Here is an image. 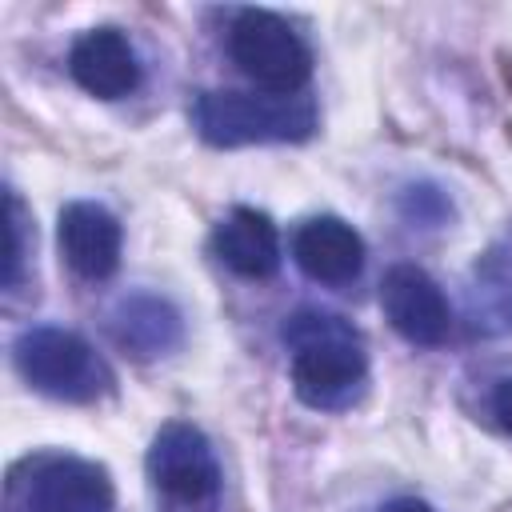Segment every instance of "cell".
Instances as JSON below:
<instances>
[{"label": "cell", "mask_w": 512, "mask_h": 512, "mask_svg": "<svg viewBox=\"0 0 512 512\" xmlns=\"http://www.w3.org/2000/svg\"><path fill=\"white\" fill-rule=\"evenodd\" d=\"M68 72L96 100H120L140 88L136 48L116 28H88L84 36H76L68 52Z\"/></svg>", "instance_id": "9"}, {"label": "cell", "mask_w": 512, "mask_h": 512, "mask_svg": "<svg viewBox=\"0 0 512 512\" xmlns=\"http://www.w3.org/2000/svg\"><path fill=\"white\" fill-rule=\"evenodd\" d=\"M380 512H432L424 500H416V496H400V500H388Z\"/></svg>", "instance_id": "15"}, {"label": "cell", "mask_w": 512, "mask_h": 512, "mask_svg": "<svg viewBox=\"0 0 512 512\" xmlns=\"http://www.w3.org/2000/svg\"><path fill=\"white\" fill-rule=\"evenodd\" d=\"M216 256L244 280H264L280 268V232L256 208H232L216 228Z\"/></svg>", "instance_id": "12"}, {"label": "cell", "mask_w": 512, "mask_h": 512, "mask_svg": "<svg viewBox=\"0 0 512 512\" xmlns=\"http://www.w3.org/2000/svg\"><path fill=\"white\" fill-rule=\"evenodd\" d=\"M56 240H60L68 268L84 280H108L120 268V244H124L120 220L96 200L64 204Z\"/></svg>", "instance_id": "8"}, {"label": "cell", "mask_w": 512, "mask_h": 512, "mask_svg": "<svg viewBox=\"0 0 512 512\" xmlns=\"http://www.w3.org/2000/svg\"><path fill=\"white\" fill-rule=\"evenodd\" d=\"M108 332L132 356L152 360V356H168L184 340V320L172 300H164L156 292H132L112 308Z\"/></svg>", "instance_id": "11"}, {"label": "cell", "mask_w": 512, "mask_h": 512, "mask_svg": "<svg viewBox=\"0 0 512 512\" xmlns=\"http://www.w3.org/2000/svg\"><path fill=\"white\" fill-rule=\"evenodd\" d=\"M380 308L388 316V324L420 348H436L448 340L452 332V308L448 296L440 292V284L416 268V264H396L384 272L380 284Z\"/></svg>", "instance_id": "7"}, {"label": "cell", "mask_w": 512, "mask_h": 512, "mask_svg": "<svg viewBox=\"0 0 512 512\" xmlns=\"http://www.w3.org/2000/svg\"><path fill=\"white\" fill-rule=\"evenodd\" d=\"M492 416L500 420V428L512 436V380H500L492 392Z\"/></svg>", "instance_id": "14"}, {"label": "cell", "mask_w": 512, "mask_h": 512, "mask_svg": "<svg viewBox=\"0 0 512 512\" xmlns=\"http://www.w3.org/2000/svg\"><path fill=\"white\" fill-rule=\"evenodd\" d=\"M4 208H8V252H4V288H16L20 280V264H24V204L20 196L8 188L4 192Z\"/></svg>", "instance_id": "13"}, {"label": "cell", "mask_w": 512, "mask_h": 512, "mask_svg": "<svg viewBox=\"0 0 512 512\" xmlns=\"http://www.w3.org/2000/svg\"><path fill=\"white\" fill-rule=\"evenodd\" d=\"M284 344L292 352V388L308 408L340 412L356 404L368 380V352L344 316L300 308L284 324Z\"/></svg>", "instance_id": "1"}, {"label": "cell", "mask_w": 512, "mask_h": 512, "mask_svg": "<svg viewBox=\"0 0 512 512\" xmlns=\"http://www.w3.org/2000/svg\"><path fill=\"white\" fill-rule=\"evenodd\" d=\"M12 504L20 512H112L116 488L92 460L36 456L28 460V480L12 484Z\"/></svg>", "instance_id": "6"}, {"label": "cell", "mask_w": 512, "mask_h": 512, "mask_svg": "<svg viewBox=\"0 0 512 512\" xmlns=\"http://www.w3.org/2000/svg\"><path fill=\"white\" fill-rule=\"evenodd\" d=\"M196 132L216 148L244 144H288L316 132V104L300 96L272 92H200L192 108Z\"/></svg>", "instance_id": "2"}, {"label": "cell", "mask_w": 512, "mask_h": 512, "mask_svg": "<svg viewBox=\"0 0 512 512\" xmlns=\"http://www.w3.org/2000/svg\"><path fill=\"white\" fill-rule=\"evenodd\" d=\"M292 260L316 284H352L364 268V240L340 216H312L292 236Z\"/></svg>", "instance_id": "10"}, {"label": "cell", "mask_w": 512, "mask_h": 512, "mask_svg": "<svg viewBox=\"0 0 512 512\" xmlns=\"http://www.w3.org/2000/svg\"><path fill=\"white\" fill-rule=\"evenodd\" d=\"M228 52L236 68L272 96H300L312 76V52L300 32L276 12L248 8L228 32Z\"/></svg>", "instance_id": "4"}, {"label": "cell", "mask_w": 512, "mask_h": 512, "mask_svg": "<svg viewBox=\"0 0 512 512\" xmlns=\"http://www.w3.org/2000/svg\"><path fill=\"white\" fill-rule=\"evenodd\" d=\"M12 360L36 392L56 400H96L112 380L84 336L52 324L20 332V340L12 344Z\"/></svg>", "instance_id": "3"}, {"label": "cell", "mask_w": 512, "mask_h": 512, "mask_svg": "<svg viewBox=\"0 0 512 512\" xmlns=\"http://www.w3.org/2000/svg\"><path fill=\"white\" fill-rule=\"evenodd\" d=\"M148 476L160 496L180 508H212L220 496V464L208 436L192 424H164L148 448Z\"/></svg>", "instance_id": "5"}]
</instances>
